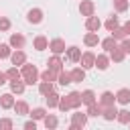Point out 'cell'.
Instances as JSON below:
<instances>
[{
	"instance_id": "obj_1",
	"label": "cell",
	"mask_w": 130,
	"mask_h": 130,
	"mask_svg": "<svg viewBox=\"0 0 130 130\" xmlns=\"http://www.w3.org/2000/svg\"><path fill=\"white\" fill-rule=\"evenodd\" d=\"M20 67H22V69H20L22 81H24L26 85H35V83L39 81V69H37L35 65H30V63H22Z\"/></svg>"
},
{
	"instance_id": "obj_2",
	"label": "cell",
	"mask_w": 130,
	"mask_h": 130,
	"mask_svg": "<svg viewBox=\"0 0 130 130\" xmlns=\"http://www.w3.org/2000/svg\"><path fill=\"white\" fill-rule=\"evenodd\" d=\"M87 114H83V112H75V114H71V126H69V130H81L85 124H87Z\"/></svg>"
},
{
	"instance_id": "obj_3",
	"label": "cell",
	"mask_w": 130,
	"mask_h": 130,
	"mask_svg": "<svg viewBox=\"0 0 130 130\" xmlns=\"http://www.w3.org/2000/svg\"><path fill=\"white\" fill-rule=\"evenodd\" d=\"M10 61H12V65H16V67H20L22 63H26V55H24V51L22 49H14L12 53H10V57H8Z\"/></svg>"
},
{
	"instance_id": "obj_4",
	"label": "cell",
	"mask_w": 130,
	"mask_h": 130,
	"mask_svg": "<svg viewBox=\"0 0 130 130\" xmlns=\"http://www.w3.org/2000/svg\"><path fill=\"white\" fill-rule=\"evenodd\" d=\"M79 63H81V67L87 71V69H91V67H93V63H95V55H93L91 51H85V53H81Z\"/></svg>"
},
{
	"instance_id": "obj_5",
	"label": "cell",
	"mask_w": 130,
	"mask_h": 130,
	"mask_svg": "<svg viewBox=\"0 0 130 130\" xmlns=\"http://www.w3.org/2000/svg\"><path fill=\"white\" fill-rule=\"evenodd\" d=\"M93 67H98L100 71H106V69L110 67V57H108V53H100V55H95V63H93Z\"/></svg>"
},
{
	"instance_id": "obj_6",
	"label": "cell",
	"mask_w": 130,
	"mask_h": 130,
	"mask_svg": "<svg viewBox=\"0 0 130 130\" xmlns=\"http://www.w3.org/2000/svg\"><path fill=\"white\" fill-rule=\"evenodd\" d=\"M93 10H95V4L91 2V0H81V4H79V12H81V16H91L93 14Z\"/></svg>"
},
{
	"instance_id": "obj_7",
	"label": "cell",
	"mask_w": 130,
	"mask_h": 130,
	"mask_svg": "<svg viewBox=\"0 0 130 130\" xmlns=\"http://www.w3.org/2000/svg\"><path fill=\"white\" fill-rule=\"evenodd\" d=\"M49 49H51L53 55H61V53H65V41L63 39H53L49 43Z\"/></svg>"
},
{
	"instance_id": "obj_8",
	"label": "cell",
	"mask_w": 130,
	"mask_h": 130,
	"mask_svg": "<svg viewBox=\"0 0 130 130\" xmlns=\"http://www.w3.org/2000/svg\"><path fill=\"white\" fill-rule=\"evenodd\" d=\"M102 108H110V106H114L116 104V95L112 93V91H104L102 95H100V102H98Z\"/></svg>"
},
{
	"instance_id": "obj_9",
	"label": "cell",
	"mask_w": 130,
	"mask_h": 130,
	"mask_svg": "<svg viewBox=\"0 0 130 130\" xmlns=\"http://www.w3.org/2000/svg\"><path fill=\"white\" fill-rule=\"evenodd\" d=\"M26 20H28L30 24H39V22L43 20V10H41V8H30L28 14H26Z\"/></svg>"
},
{
	"instance_id": "obj_10",
	"label": "cell",
	"mask_w": 130,
	"mask_h": 130,
	"mask_svg": "<svg viewBox=\"0 0 130 130\" xmlns=\"http://www.w3.org/2000/svg\"><path fill=\"white\" fill-rule=\"evenodd\" d=\"M85 28H87V30L98 32V30L102 28V20H100L98 16H93V14H91V16H87V18H85Z\"/></svg>"
},
{
	"instance_id": "obj_11",
	"label": "cell",
	"mask_w": 130,
	"mask_h": 130,
	"mask_svg": "<svg viewBox=\"0 0 130 130\" xmlns=\"http://www.w3.org/2000/svg\"><path fill=\"white\" fill-rule=\"evenodd\" d=\"M8 45H10L12 49H22V47H24V37H22L20 32H12L10 39H8Z\"/></svg>"
},
{
	"instance_id": "obj_12",
	"label": "cell",
	"mask_w": 130,
	"mask_h": 130,
	"mask_svg": "<svg viewBox=\"0 0 130 130\" xmlns=\"http://www.w3.org/2000/svg\"><path fill=\"white\" fill-rule=\"evenodd\" d=\"M108 57H110V61H114V63H122L124 61V57H126V53L122 51V47L118 45V47H114L110 53H108Z\"/></svg>"
},
{
	"instance_id": "obj_13",
	"label": "cell",
	"mask_w": 130,
	"mask_h": 130,
	"mask_svg": "<svg viewBox=\"0 0 130 130\" xmlns=\"http://www.w3.org/2000/svg\"><path fill=\"white\" fill-rule=\"evenodd\" d=\"M67 100H69L71 110H79V108H81V93H79V91H71V93H67Z\"/></svg>"
},
{
	"instance_id": "obj_14",
	"label": "cell",
	"mask_w": 130,
	"mask_h": 130,
	"mask_svg": "<svg viewBox=\"0 0 130 130\" xmlns=\"http://www.w3.org/2000/svg\"><path fill=\"white\" fill-rule=\"evenodd\" d=\"M116 102L122 104V106H128V104H130V89H128V87L118 89V93H116Z\"/></svg>"
},
{
	"instance_id": "obj_15",
	"label": "cell",
	"mask_w": 130,
	"mask_h": 130,
	"mask_svg": "<svg viewBox=\"0 0 130 130\" xmlns=\"http://www.w3.org/2000/svg\"><path fill=\"white\" fill-rule=\"evenodd\" d=\"M32 47H35L37 51H45V49H49V39H47L45 35H39V37H35Z\"/></svg>"
},
{
	"instance_id": "obj_16",
	"label": "cell",
	"mask_w": 130,
	"mask_h": 130,
	"mask_svg": "<svg viewBox=\"0 0 130 130\" xmlns=\"http://www.w3.org/2000/svg\"><path fill=\"white\" fill-rule=\"evenodd\" d=\"M65 53H67V59H69L71 63H79V59H81V49H77V47H67Z\"/></svg>"
},
{
	"instance_id": "obj_17",
	"label": "cell",
	"mask_w": 130,
	"mask_h": 130,
	"mask_svg": "<svg viewBox=\"0 0 130 130\" xmlns=\"http://www.w3.org/2000/svg\"><path fill=\"white\" fill-rule=\"evenodd\" d=\"M24 87H26V83L22 81V77H18V79H10V91H12V93H22Z\"/></svg>"
},
{
	"instance_id": "obj_18",
	"label": "cell",
	"mask_w": 130,
	"mask_h": 130,
	"mask_svg": "<svg viewBox=\"0 0 130 130\" xmlns=\"http://www.w3.org/2000/svg\"><path fill=\"white\" fill-rule=\"evenodd\" d=\"M12 106H14L12 91H10V93H2V95H0V108H2V110H10Z\"/></svg>"
},
{
	"instance_id": "obj_19",
	"label": "cell",
	"mask_w": 130,
	"mask_h": 130,
	"mask_svg": "<svg viewBox=\"0 0 130 130\" xmlns=\"http://www.w3.org/2000/svg\"><path fill=\"white\" fill-rule=\"evenodd\" d=\"M83 43H85V47H95V45L100 43V37H98V32L89 30V32L83 37Z\"/></svg>"
},
{
	"instance_id": "obj_20",
	"label": "cell",
	"mask_w": 130,
	"mask_h": 130,
	"mask_svg": "<svg viewBox=\"0 0 130 130\" xmlns=\"http://www.w3.org/2000/svg\"><path fill=\"white\" fill-rule=\"evenodd\" d=\"M49 69H53V71H61L63 69V59L59 57V55H53L51 59H49Z\"/></svg>"
},
{
	"instance_id": "obj_21",
	"label": "cell",
	"mask_w": 130,
	"mask_h": 130,
	"mask_svg": "<svg viewBox=\"0 0 130 130\" xmlns=\"http://www.w3.org/2000/svg\"><path fill=\"white\" fill-rule=\"evenodd\" d=\"M12 110L16 112V116H26V114L30 112V110H28V104H26V102H14Z\"/></svg>"
},
{
	"instance_id": "obj_22",
	"label": "cell",
	"mask_w": 130,
	"mask_h": 130,
	"mask_svg": "<svg viewBox=\"0 0 130 130\" xmlns=\"http://www.w3.org/2000/svg\"><path fill=\"white\" fill-rule=\"evenodd\" d=\"M100 45H102V49H104L106 53H110V51H112L114 47H118V43H116V39H114L112 35H110L108 39H104V41H100Z\"/></svg>"
},
{
	"instance_id": "obj_23",
	"label": "cell",
	"mask_w": 130,
	"mask_h": 130,
	"mask_svg": "<svg viewBox=\"0 0 130 130\" xmlns=\"http://www.w3.org/2000/svg\"><path fill=\"white\" fill-rule=\"evenodd\" d=\"M69 75H71V81H83L85 79V69L83 67H75V69L69 71Z\"/></svg>"
},
{
	"instance_id": "obj_24",
	"label": "cell",
	"mask_w": 130,
	"mask_h": 130,
	"mask_svg": "<svg viewBox=\"0 0 130 130\" xmlns=\"http://www.w3.org/2000/svg\"><path fill=\"white\" fill-rule=\"evenodd\" d=\"M39 77H41L43 81H51V83H53V81H57V71H53V69L47 67L43 73H39Z\"/></svg>"
},
{
	"instance_id": "obj_25",
	"label": "cell",
	"mask_w": 130,
	"mask_h": 130,
	"mask_svg": "<svg viewBox=\"0 0 130 130\" xmlns=\"http://www.w3.org/2000/svg\"><path fill=\"white\" fill-rule=\"evenodd\" d=\"M85 114L91 116V118H98V116H102V106H100L98 102H93V104L87 106V112H85Z\"/></svg>"
},
{
	"instance_id": "obj_26",
	"label": "cell",
	"mask_w": 130,
	"mask_h": 130,
	"mask_svg": "<svg viewBox=\"0 0 130 130\" xmlns=\"http://www.w3.org/2000/svg\"><path fill=\"white\" fill-rule=\"evenodd\" d=\"M116 114H118V110H116V106H110V108H102V116H104V120H116Z\"/></svg>"
},
{
	"instance_id": "obj_27",
	"label": "cell",
	"mask_w": 130,
	"mask_h": 130,
	"mask_svg": "<svg viewBox=\"0 0 130 130\" xmlns=\"http://www.w3.org/2000/svg\"><path fill=\"white\" fill-rule=\"evenodd\" d=\"M43 124H45V128H49V130H53V128H57V124H59V120H57V116H53V114H47V116L43 118Z\"/></svg>"
},
{
	"instance_id": "obj_28",
	"label": "cell",
	"mask_w": 130,
	"mask_h": 130,
	"mask_svg": "<svg viewBox=\"0 0 130 130\" xmlns=\"http://www.w3.org/2000/svg\"><path fill=\"white\" fill-rule=\"evenodd\" d=\"M93 102H95V93H93L91 89H85V91H81V104L89 106V104H93Z\"/></svg>"
},
{
	"instance_id": "obj_29",
	"label": "cell",
	"mask_w": 130,
	"mask_h": 130,
	"mask_svg": "<svg viewBox=\"0 0 130 130\" xmlns=\"http://www.w3.org/2000/svg\"><path fill=\"white\" fill-rule=\"evenodd\" d=\"M59 98H61V95H59L57 91H51V93H47V95H45V100H47V106H49V108H57V104H59Z\"/></svg>"
},
{
	"instance_id": "obj_30",
	"label": "cell",
	"mask_w": 130,
	"mask_h": 130,
	"mask_svg": "<svg viewBox=\"0 0 130 130\" xmlns=\"http://www.w3.org/2000/svg\"><path fill=\"white\" fill-rule=\"evenodd\" d=\"M57 81H59L61 85H69V83H73V81H71V75H69V71H63V69L57 73Z\"/></svg>"
},
{
	"instance_id": "obj_31",
	"label": "cell",
	"mask_w": 130,
	"mask_h": 130,
	"mask_svg": "<svg viewBox=\"0 0 130 130\" xmlns=\"http://www.w3.org/2000/svg\"><path fill=\"white\" fill-rule=\"evenodd\" d=\"M53 91V83L51 81H41L39 83V93L41 95H47V93H51Z\"/></svg>"
},
{
	"instance_id": "obj_32",
	"label": "cell",
	"mask_w": 130,
	"mask_h": 130,
	"mask_svg": "<svg viewBox=\"0 0 130 130\" xmlns=\"http://www.w3.org/2000/svg\"><path fill=\"white\" fill-rule=\"evenodd\" d=\"M28 116H30L32 120H43V118L47 116V110H45V108H35L32 112H28Z\"/></svg>"
},
{
	"instance_id": "obj_33",
	"label": "cell",
	"mask_w": 130,
	"mask_h": 130,
	"mask_svg": "<svg viewBox=\"0 0 130 130\" xmlns=\"http://www.w3.org/2000/svg\"><path fill=\"white\" fill-rule=\"evenodd\" d=\"M118 26H120V20H118V16H116V14H114V16H110V18L106 20V28H108L110 32H112L114 28H118Z\"/></svg>"
},
{
	"instance_id": "obj_34",
	"label": "cell",
	"mask_w": 130,
	"mask_h": 130,
	"mask_svg": "<svg viewBox=\"0 0 130 130\" xmlns=\"http://www.w3.org/2000/svg\"><path fill=\"white\" fill-rule=\"evenodd\" d=\"M116 120H118L120 124H128V122H130V112H128V110H120V112L116 114Z\"/></svg>"
},
{
	"instance_id": "obj_35",
	"label": "cell",
	"mask_w": 130,
	"mask_h": 130,
	"mask_svg": "<svg viewBox=\"0 0 130 130\" xmlns=\"http://www.w3.org/2000/svg\"><path fill=\"white\" fill-rule=\"evenodd\" d=\"M128 6H130V2H128V0H114V8H116L118 12H126V10H128Z\"/></svg>"
},
{
	"instance_id": "obj_36",
	"label": "cell",
	"mask_w": 130,
	"mask_h": 130,
	"mask_svg": "<svg viewBox=\"0 0 130 130\" xmlns=\"http://www.w3.org/2000/svg\"><path fill=\"white\" fill-rule=\"evenodd\" d=\"M10 53H12V47L6 43H0V59H8Z\"/></svg>"
},
{
	"instance_id": "obj_37",
	"label": "cell",
	"mask_w": 130,
	"mask_h": 130,
	"mask_svg": "<svg viewBox=\"0 0 130 130\" xmlns=\"http://www.w3.org/2000/svg\"><path fill=\"white\" fill-rule=\"evenodd\" d=\"M57 108H59L61 112H69V110H71V106H69V100H67V95L59 98V104H57Z\"/></svg>"
},
{
	"instance_id": "obj_38",
	"label": "cell",
	"mask_w": 130,
	"mask_h": 130,
	"mask_svg": "<svg viewBox=\"0 0 130 130\" xmlns=\"http://www.w3.org/2000/svg\"><path fill=\"white\" fill-rule=\"evenodd\" d=\"M112 37H114L116 41H122V39H126L128 35H126V30H124L122 26H118V28H114V30H112Z\"/></svg>"
},
{
	"instance_id": "obj_39",
	"label": "cell",
	"mask_w": 130,
	"mask_h": 130,
	"mask_svg": "<svg viewBox=\"0 0 130 130\" xmlns=\"http://www.w3.org/2000/svg\"><path fill=\"white\" fill-rule=\"evenodd\" d=\"M6 77H8V79H18V77H20V69H18L16 65H12V67L6 71Z\"/></svg>"
},
{
	"instance_id": "obj_40",
	"label": "cell",
	"mask_w": 130,
	"mask_h": 130,
	"mask_svg": "<svg viewBox=\"0 0 130 130\" xmlns=\"http://www.w3.org/2000/svg\"><path fill=\"white\" fill-rule=\"evenodd\" d=\"M12 126H14V124H12L10 118H2V120H0V130H12Z\"/></svg>"
},
{
	"instance_id": "obj_41",
	"label": "cell",
	"mask_w": 130,
	"mask_h": 130,
	"mask_svg": "<svg viewBox=\"0 0 130 130\" xmlns=\"http://www.w3.org/2000/svg\"><path fill=\"white\" fill-rule=\"evenodd\" d=\"M120 47H122V51H124L126 55H130V37H126V39H122V43H120Z\"/></svg>"
},
{
	"instance_id": "obj_42",
	"label": "cell",
	"mask_w": 130,
	"mask_h": 130,
	"mask_svg": "<svg viewBox=\"0 0 130 130\" xmlns=\"http://www.w3.org/2000/svg\"><path fill=\"white\" fill-rule=\"evenodd\" d=\"M10 28V20L6 18V16H0V30L4 32V30H8Z\"/></svg>"
},
{
	"instance_id": "obj_43",
	"label": "cell",
	"mask_w": 130,
	"mask_h": 130,
	"mask_svg": "<svg viewBox=\"0 0 130 130\" xmlns=\"http://www.w3.org/2000/svg\"><path fill=\"white\" fill-rule=\"evenodd\" d=\"M35 128H37V120H32V118H30V120L24 124V130H35Z\"/></svg>"
},
{
	"instance_id": "obj_44",
	"label": "cell",
	"mask_w": 130,
	"mask_h": 130,
	"mask_svg": "<svg viewBox=\"0 0 130 130\" xmlns=\"http://www.w3.org/2000/svg\"><path fill=\"white\" fill-rule=\"evenodd\" d=\"M4 83H8V77H6V73L0 71V85H4Z\"/></svg>"
},
{
	"instance_id": "obj_45",
	"label": "cell",
	"mask_w": 130,
	"mask_h": 130,
	"mask_svg": "<svg viewBox=\"0 0 130 130\" xmlns=\"http://www.w3.org/2000/svg\"><path fill=\"white\" fill-rule=\"evenodd\" d=\"M122 28H124V30H126V35H128V37H130V20H126V22H124V26H122Z\"/></svg>"
},
{
	"instance_id": "obj_46",
	"label": "cell",
	"mask_w": 130,
	"mask_h": 130,
	"mask_svg": "<svg viewBox=\"0 0 130 130\" xmlns=\"http://www.w3.org/2000/svg\"><path fill=\"white\" fill-rule=\"evenodd\" d=\"M128 126H130V122H128Z\"/></svg>"
},
{
	"instance_id": "obj_47",
	"label": "cell",
	"mask_w": 130,
	"mask_h": 130,
	"mask_svg": "<svg viewBox=\"0 0 130 130\" xmlns=\"http://www.w3.org/2000/svg\"><path fill=\"white\" fill-rule=\"evenodd\" d=\"M128 2H130V0H128Z\"/></svg>"
}]
</instances>
